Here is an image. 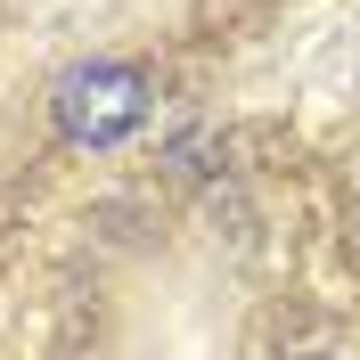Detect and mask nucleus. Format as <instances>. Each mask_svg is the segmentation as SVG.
<instances>
[{
	"label": "nucleus",
	"mask_w": 360,
	"mask_h": 360,
	"mask_svg": "<svg viewBox=\"0 0 360 360\" xmlns=\"http://www.w3.org/2000/svg\"><path fill=\"white\" fill-rule=\"evenodd\" d=\"M58 131L74 148H115V139L139 131V115H148V74L139 66H115V58H90V66H66L58 82Z\"/></svg>",
	"instance_id": "1"
}]
</instances>
